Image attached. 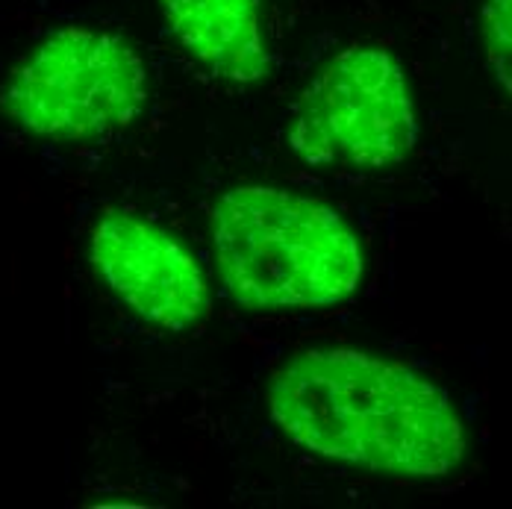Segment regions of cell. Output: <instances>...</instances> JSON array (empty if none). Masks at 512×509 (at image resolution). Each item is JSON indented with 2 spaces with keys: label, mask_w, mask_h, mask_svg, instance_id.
I'll list each match as a JSON object with an SVG mask.
<instances>
[{
  "label": "cell",
  "mask_w": 512,
  "mask_h": 509,
  "mask_svg": "<svg viewBox=\"0 0 512 509\" xmlns=\"http://www.w3.org/2000/svg\"><path fill=\"white\" fill-rule=\"evenodd\" d=\"M418 118L401 62L383 48L333 56L298 101L292 151L309 165L386 168L404 162Z\"/></svg>",
  "instance_id": "4"
},
{
  "label": "cell",
  "mask_w": 512,
  "mask_h": 509,
  "mask_svg": "<svg viewBox=\"0 0 512 509\" xmlns=\"http://www.w3.org/2000/svg\"><path fill=\"white\" fill-rule=\"evenodd\" d=\"M480 24L486 59L495 77L501 80L504 92L510 95V0H486Z\"/></svg>",
  "instance_id": "7"
},
{
  "label": "cell",
  "mask_w": 512,
  "mask_h": 509,
  "mask_svg": "<svg viewBox=\"0 0 512 509\" xmlns=\"http://www.w3.org/2000/svg\"><path fill=\"white\" fill-rule=\"evenodd\" d=\"M89 256L103 283L136 315L183 333L209 312L201 265L177 239L127 212H109L92 230Z\"/></svg>",
  "instance_id": "5"
},
{
  "label": "cell",
  "mask_w": 512,
  "mask_h": 509,
  "mask_svg": "<svg viewBox=\"0 0 512 509\" xmlns=\"http://www.w3.org/2000/svg\"><path fill=\"white\" fill-rule=\"evenodd\" d=\"M268 409L298 448L380 474L445 477L465 457L460 415L439 386L351 348L286 359Z\"/></svg>",
  "instance_id": "1"
},
{
  "label": "cell",
  "mask_w": 512,
  "mask_h": 509,
  "mask_svg": "<svg viewBox=\"0 0 512 509\" xmlns=\"http://www.w3.org/2000/svg\"><path fill=\"white\" fill-rule=\"evenodd\" d=\"M174 39L212 74L256 83L268 74V51L256 0H159Z\"/></svg>",
  "instance_id": "6"
},
{
  "label": "cell",
  "mask_w": 512,
  "mask_h": 509,
  "mask_svg": "<svg viewBox=\"0 0 512 509\" xmlns=\"http://www.w3.org/2000/svg\"><path fill=\"white\" fill-rule=\"evenodd\" d=\"M212 251L227 295L245 309L342 304L362 280V251L342 215L271 186L218 198Z\"/></svg>",
  "instance_id": "2"
},
{
  "label": "cell",
  "mask_w": 512,
  "mask_h": 509,
  "mask_svg": "<svg viewBox=\"0 0 512 509\" xmlns=\"http://www.w3.org/2000/svg\"><path fill=\"white\" fill-rule=\"evenodd\" d=\"M148 103V74L136 48L106 30L62 27L9 77L3 112L27 133L86 142L130 127Z\"/></svg>",
  "instance_id": "3"
}]
</instances>
